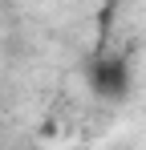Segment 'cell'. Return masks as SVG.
I'll return each instance as SVG.
<instances>
[{"mask_svg":"<svg viewBox=\"0 0 146 150\" xmlns=\"http://www.w3.org/2000/svg\"><path fill=\"white\" fill-rule=\"evenodd\" d=\"M94 89L106 93V98H122L126 93V65L122 61H97L94 65Z\"/></svg>","mask_w":146,"mask_h":150,"instance_id":"6da1fadb","label":"cell"},{"mask_svg":"<svg viewBox=\"0 0 146 150\" xmlns=\"http://www.w3.org/2000/svg\"><path fill=\"white\" fill-rule=\"evenodd\" d=\"M33 150H41V146H33Z\"/></svg>","mask_w":146,"mask_h":150,"instance_id":"7a4b0ae2","label":"cell"}]
</instances>
